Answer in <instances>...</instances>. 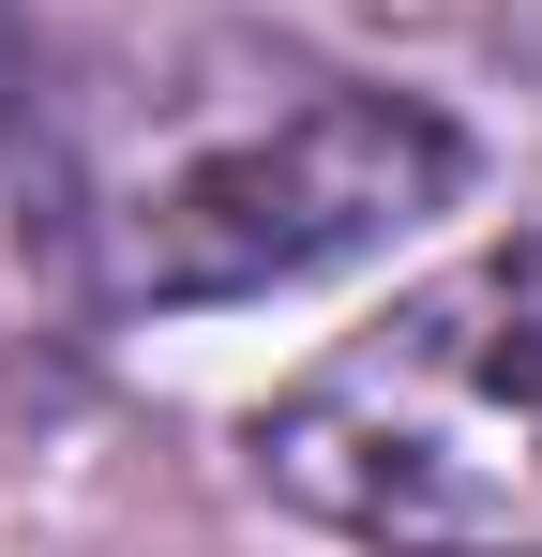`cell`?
Returning a JSON list of instances; mask_svg holds the SVG:
<instances>
[{"label":"cell","mask_w":542,"mask_h":557,"mask_svg":"<svg viewBox=\"0 0 542 557\" xmlns=\"http://www.w3.org/2000/svg\"><path fill=\"white\" fill-rule=\"evenodd\" d=\"M196 76L211 91H151L136 151H106L76 182L106 301H257V286H301L452 211L467 182V136L407 91H361L317 61H242V46H211Z\"/></svg>","instance_id":"cell-1"},{"label":"cell","mask_w":542,"mask_h":557,"mask_svg":"<svg viewBox=\"0 0 542 557\" xmlns=\"http://www.w3.org/2000/svg\"><path fill=\"white\" fill-rule=\"evenodd\" d=\"M257 453L271 497L377 557H542V226L347 332Z\"/></svg>","instance_id":"cell-2"}]
</instances>
